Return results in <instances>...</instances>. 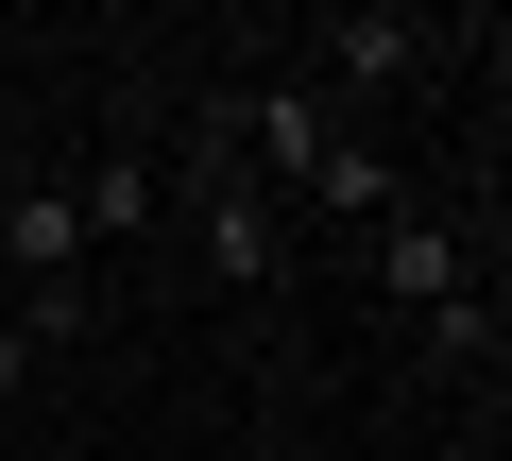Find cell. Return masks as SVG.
Masks as SVG:
<instances>
[{
    "label": "cell",
    "mask_w": 512,
    "mask_h": 461,
    "mask_svg": "<svg viewBox=\"0 0 512 461\" xmlns=\"http://www.w3.org/2000/svg\"><path fill=\"white\" fill-rule=\"evenodd\" d=\"M376 291L427 308V325L461 308V222H444V205H393V222H376Z\"/></svg>",
    "instance_id": "6da1fadb"
},
{
    "label": "cell",
    "mask_w": 512,
    "mask_h": 461,
    "mask_svg": "<svg viewBox=\"0 0 512 461\" xmlns=\"http://www.w3.org/2000/svg\"><path fill=\"white\" fill-rule=\"evenodd\" d=\"M410 69H427V18H393V0L325 18V86H342V103H376V86H410ZM325 86H308V103H325Z\"/></svg>",
    "instance_id": "7a4b0ae2"
},
{
    "label": "cell",
    "mask_w": 512,
    "mask_h": 461,
    "mask_svg": "<svg viewBox=\"0 0 512 461\" xmlns=\"http://www.w3.org/2000/svg\"><path fill=\"white\" fill-rule=\"evenodd\" d=\"M0 257H18L35 308H69V274H86V205H69V188H18V205H0Z\"/></svg>",
    "instance_id": "3957f363"
},
{
    "label": "cell",
    "mask_w": 512,
    "mask_h": 461,
    "mask_svg": "<svg viewBox=\"0 0 512 461\" xmlns=\"http://www.w3.org/2000/svg\"><path fill=\"white\" fill-rule=\"evenodd\" d=\"M69 205H86V240H137V222H171V171H137V154H103V171H86Z\"/></svg>",
    "instance_id": "277c9868"
},
{
    "label": "cell",
    "mask_w": 512,
    "mask_h": 461,
    "mask_svg": "<svg viewBox=\"0 0 512 461\" xmlns=\"http://www.w3.org/2000/svg\"><path fill=\"white\" fill-rule=\"evenodd\" d=\"M308 205H325V222H393L410 188H393V154H376V137H342V154L308 171Z\"/></svg>",
    "instance_id": "5b68a950"
},
{
    "label": "cell",
    "mask_w": 512,
    "mask_h": 461,
    "mask_svg": "<svg viewBox=\"0 0 512 461\" xmlns=\"http://www.w3.org/2000/svg\"><path fill=\"white\" fill-rule=\"evenodd\" d=\"M18 393H35V325L0 308V410H18Z\"/></svg>",
    "instance_id": "8992f818"
},
{
    "label": "cell",
    "mask_w": 512,
    "mask_h": 461,
    "mask_svg": "<svg viewBox=\"0 0 512 461\" xmlns=\"http://www.w3.org/2000/svg\"><path fill=\"white\" fill-rule=\"evenodd\" d=\"M0 52H18V0H0Z\"/></svg>",
    "instance_id": "52a82bcc"
}]
</instances>
